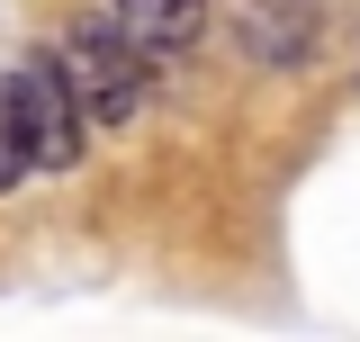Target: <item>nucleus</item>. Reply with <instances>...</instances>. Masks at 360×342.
I'll return each instance as SVG.
<instances>
[{"instance_id":"nucleus-1","label":"nucleus","mask_w":360,"mask_h":342,"mask_svg":"<svg viewBox=\"0 0 360 342\" xmlns=\"http://www.w3.org/2000/svg\"><path fill=\"white\" fill-rule=\"evenodd\" d=\"M82 144H90V118L54 54L0 72V189H18L27 171H72Z\"/></svg>"},{"instance_id":"nucleus-2","label":"nucleus","mask_w":360,"mask_h":342,"mask_svg":"<svg viewBox=\"0 0 360 342\" xmlns=\"http://www.w3.org/2000/svg\"><path fill=\"white\" fill-rule=\"evenodd\" d=\"M54 63H63V82H72L90 127H135V118H144V45H135L117 18H82Z\"/></svg>"},{"instance_id":"nucleus-3","label":"nucleus","mask_w":360,"mask_h":342,"mask_svg":"<svg viewBox=\"0 0 360 342\" xmlns=\"http://www.w3.org/2000/svg\"><path fill=\"white\" fill-rule=\"evenodd\" d=\"M108 18H117L144 54H180V45L207 37V0H108Z\"/></svg>"},{"instance_id":"nucleus-4","label":"nucleus","mask_w":360,"mask_h":342,"mask_svg":"<svg viewBox=\"0 0 360 342\" xmlns=\"http://www.w3.org/2000/svg\"><path fill=\"white\" fill-rule=\"evenodd\" d=\"M243 45H252V63H297V54H307V27H288V18L252 9V18H243Z\"/></svg>"}]
</instances>
